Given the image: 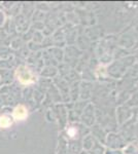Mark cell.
Masks as SVG:
<instances>
[{
  "mask_svg": "<svg viewBox=\"0 0 138 154\" xmlns=\"http://www.w3.org/2000/svg\"><path fill=\"white\" fill-rule=\"evenodd\" d=\"M27 115H28L27 109L22 105L17 106L16 109L14 110V118L17 119V120H23V119L26 118Z\"/></svg>",
  "mask_w": 138,
  "mask_h": 154,
  "instance_id": "6da1fadb",
  "label": "cell"
},
{
  "mask_svg": "<svg viewBox=\"0 0 138 154\" xmlns=\"http://www.w3.org/2000/svg\"><path fill=\"white\" fill-rule=\"evenodd\" d=\"M23 69L24 70H22V68H20V70L18 69V72H20V75H19V79L21 80V82H23V83H29V82H31V75H30V73H29V71H28V69H26L25 67H23Z\"/></svg>",
  "mask_w": 138,
  "mask_h": 154,
  "instance_id": "7a4b0ae2",
  "label": "cell"
},
{
  "mask_svg": "<svg viewBox=\"0 0 138 154\" xmlns=\"http://www.w3.org/2000/svg\"><path fill=\"white\" fill-rule=\"evenodd\" d=\"M11 117H9V116H7V115H3V116H1L0 117V126L1 128H7V126H9L11 125V122H12V120H11Z\"/></svg>",
  "mask_w": 138,
  "mask_h": 154,
  "instance_id": "3957f363",
  "label": "cell"
}]
</instances>
